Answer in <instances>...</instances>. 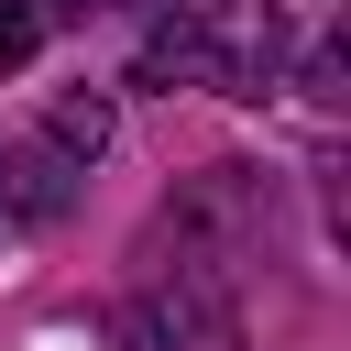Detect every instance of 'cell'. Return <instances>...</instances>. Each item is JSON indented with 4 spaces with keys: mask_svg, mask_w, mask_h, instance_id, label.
Returning a JSON list of instances; mask_svg holds the SVG:
<instances>
[{
    "mask_svg": "<svg viewBox=\"0 0 351 351\" xmlns=\"http://www.w3.org/2000/svg\"><path fill=\"white\" fill-rule=\"evenodd\" d=\"M329 11H340V0H263V77H307V88L329 99V77H340Z\"/></svg>",
    "mask_w": 351,
    "mask_h": 351,
    "instance_id": "obj_4",
    "label": "cell"
},
{
    "mask_svg": "<svg viewBox=\"0 0 351 351\" xmlns=\"http://www.w3.org/2000/svg\"><path fill=\"white\" fill-rule=\"evenodd\" d=\"M154 11H186V22H219V0H154Z\"/></svg>",
    "mask_w": 351,
    "mask_h": 351,
    "instance_id": "obj_7",
    "label": "cell"
},
{
    "mask_svg": "<svg viewBox=\"0 0 351 351\" xmlns=\"http://www.w3.org/2000/svg\"><path fill=\"white\" fill-rule=\"evenodd\" d=\"M33 44H44V11L33 0H0V66H22Z\"/></svg>",
    "mask_w": 351,
    "mask_h": 351,
    "instance_id": "obj_6",
    "label": "cell"
},
{
    "mask_svg": "<svg viewBox=\"0 0 351 351\" xmlns=\"http://www.w3.org/2000/svg\"><path fill=\"white\" fill-rule=\"evenodd\" d=\"M121 351H241V318L219 296V263L186 252L176 274H154L132 307H121Z\"/></svg>",
    "mask_w": 351,
    "mask_h": 351,
    "instance_id": "obj_1",
    "label": "cell"
},
{
    "mask_svg": "<svg viewBox=\"0 0 351 351\" xmlns=\"http://www.w3.org/2000/svg\"><path fill=\"white\" fill-rule=\"evenodd\" d=\"M99 143H110V99H66V110H55V154H77V165H88Z\"/></svg>",
    "mask_w": 351,
    "mask_h": 351,
    "instance_id": "obj_5",
    "label": "cell"
},
{
    "mask_svg": "<svg viewBox=\"0 0 351 351\" xmlns=\"http://www.w3.org/2000/svg\"><path fill=\"white\" fill-rule=\"evenodd\" d=\"M230 55H219V22H186V11H154L143 55H132V88H219Z\"/></svg>",
    "mask_w": 351,
    "mask_h": 351,
    "instance_id": "obj_2",
    "label": "cell"
},
{
    "mask_svg": "<svg viewBox=\"0 0 351 351\" xmlns=\"http://www.w3.org/2000/svg\"><path fill=\"white\" fill-rule=\"evenodd\" d=\"M66 197H77V154L0 143V230H44V219H66Z\"/></svg>",
    "mask_w": 351,
    "mask_h": 351,
    "instance_id": "obj_3",
    "label": "cell"
}]
</instances>
